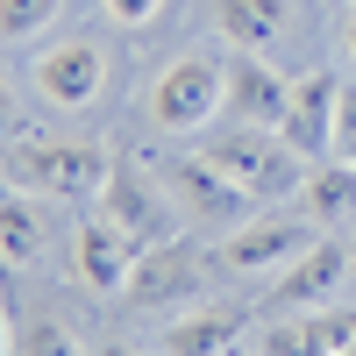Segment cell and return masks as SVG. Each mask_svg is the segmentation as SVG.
Segmentation results:
<instances>
[{
    "label": "cell",
    "instance_id": "6da1fadb",
    "mask_svg": "<svg viewBox=\"0 0 356 356\" xmlns=\"http://www.w3.org/2000/svg\"><path fill=\"white\" fill-rule=\"evenodd\" d=\"M0 178L36 200H100L114 157L100 143H15V150H0Z\"/></svg>",
    "mask_w": 356,
    "mask_h": 356
},
{
    "label": "cell",
    "instance_id": "7a4b0ae2",
    "mask_svg": "<svg viewBox=\"0 0 356 356\" xmlns=\"http://www.w3.org/2000/svg\"><path fill=\"white\" fill-rule=\"evenodd\" d=\"M221 107H228V72L214 57H178V65H164L150 79V122L164 136H193V129L214 122Z\"/></svg>",
    "mask_w": 356,
    "mask_h": 356
},
{
    "label": "cell",
    "instance_id": "3957f363",
    "mask_svg": "<svg viewBox=\"0 0 356 356\" xmlns=\"http://www.w3.org/2000/svg\"><path fill=\"white\" fill-rule=\"evenodd\" d=\"M207 157H214L250 200H271V193H285L292 178H300V157L285 150V136H278V129H257V122L221 129L214 143H207Z\"/></svg>",
    "mask_w": 356,
    "mask_h": 356
},
{
    "label": "cell",
    "instance_id": "277c9868",
    "mask_svg": "<svg viewBox=\"0 0 356 356\" xmlns=\"http://www.w3.org/2000/svg\"><path fill=\"white\" fill-rule=\"evenodd\" d=\"M321 243V221H278V214H264V221H235L228 235H221V271H243V278H264V271H285L300 250H314Z\"/></svg>",
    "mask_w": 356,
    "mask_h": 356
},
{
    "label": "cell",
    "instance_id": "5b68a950",
    "mask_svg": "<svg viewBox=\"0 0 356 356\" xmlns=\"http://www.w3.org/2000/svg\"><path fill=\"white\" fill-rule=\"evenodd\" d=\"M164 193L178 200V214H193V221H214V228L250 221V193L235 186V178H228L214 157H207V150L178 157V164H164Z\"/></svg>",
    "mask_w": 356,
    "mask_h": 356
},
{
    "label": "cell",
    "instance_id": "8992f818",
    "mask_svg": "<svg viewBox=\"0 0 356 356\" xmlns=\"http://www.w3.org/2000/svg\"><path fill=\"white\" fill-rule=\"evenodd\" d=\"M335 129H342V86H335V72H307V79H292V100H285V122H278L285 150L321 164V157L335 150Z\"/></svg>",
    "mask_w": 356,
    "mask_h": 356
},
{
    "label": "cell",
    "instance_id": "52a82bcc",
    "mask_svg": "<svg viewBox=\"0 0 356 356\" xmlns=\"http://www.w3.org/2000/svg\"><path fill=\"white\" fill-rule=\"evenodd\" d=\"M349 285V243L321 235L314 250H300L271 285V314H307V307H335Z\"/></svg>",
    "mask_w": 356,
    "mask_h": 356
},
{
    "label": "cell",
    "instance_id": "ba28073f",
    "mask_svg": "<svg viewBox=\"0 0 356 356\" xmlns=\"http://www.w3.org/2000/svg\"><path fill=\"white\" fill-rule=\"evenodd\" d=\"M356 342V307H307V314H271L257 335V356H342Z\"/></svg>",
    "mask_w": 356,
    "mask_h": 356
},
{
    "label": "cell",
    "instance_id": "9c48e42d",
    "mask_svg": "<svg viewBox=\"0 0 356 356\" xmlns=\"http://www.w3.org/2000/svg\"><path fill=\"white\" fill-rule=\"evenodd\" d=\"M100 86H107V50L86 43V36H79V43H57V50L36 57V93H43V107L79 114V107L100 100Z\"/></svg>",
    "mask_w": 356,
    "mask_h": 356
},
{
    "label": "cell",
    "instance_id": "30bf717a",
    "mask_svg": "<svg viewBox=\"0 0 356 356\" xmlns=\"http://www.w3.org/2000/svg\"><path fill=\"white\" fill-rule=\"evenodd\" d=\"M136 257H143V243H136V235H122L107 214L79 221V235H72V271H79L86 292H129Z\"/></svg>",
    "mask_w": 356,
    "mask_h": 356
},
{
    "label": "cell",
    "instance_id": "8fae6325",
    "mask_svg": "<svg viewBox=\"0 0 356 356\" xmlns=\"http://www.w3.org/2000/svg\"><path fill=\"white\" fill-rule=\"evenodd\" d=\"M221 72H228V114H235V122H257V129H278L285 122L292 79H278L257 50H235Z\"/></svg>",
    "mask_w": 356,
    "mask_h": 356
},
{
    "label": "cell",
    "instance_id": "7c38bea8",
    "mask_svg": "<svg viewBox=\"0 0 356 356\" xmlns=\"http://www.w3.org/2000/svg\"><path fill=\"white\" fill-rule=\"evenodd\" d=\"M200 250L186 243H150L136 257V271H129V300L136 307H171V300H186V292H200Z\"/></svg>",
    "mask_w": 356,
    "mask_h": 356
},
{
    "label": "cell",
    "instance_id": "4fadbf2b",
    "mask_svg": "<svg viewBox=\"0 0 356 356\" xmlns=\"http://www.w3.org/2000/svg\"><path fill=\"white\" fill-rule=\"evenodd\" d=\"M243 307H193L164 321V356H228V342L243 335Z\"/></svg>",
    "mask_w": 356,
    "mask_h": 356
},
{
    "label": "cell",
    "instance_id": "5bb4252c",
    "mask_svg": "<svg viewBox=\"0 0 356 356\" xmlns=\"http://www.w3.org/2000/svg\"><path fill=\"white\" fill-rule=\"evenodd\" d=\"M50 243V214L36 193H0V264L8 271H22V264H36V250Z\"/></svg>",
    "mask_w": 356,
    "mask_h": 356
},
{
    "label": "cell",
    "instance_id": "9a60e30c",
    "mask_svg": "<svg viewBox=\"0 0 356 356\" xmlns=\"http://www.w3.org/2000/svg\"><path fill=\"white\" fill-rule=\"evenodd\" d=\"M100 214L122 228V235H136L143 250L150 243H164V221H157V200H150V186L143 178H129L122 164H114V178H107V193H100Z\"/></svg>",
    "mask_w": 356,
    "mask_h": 356
},
{
    "label": "cell",
    "instance_id": "2e32d148",
    "mask_svg": "<svg viewBox=\"0 0 356 356\" xmlns=\"http://www.w3.org/2000/svg\"><path fill=\"white\" fill-rule=\"evenodd\" d=\"M300 207H307V221H342V214H356V157H321V164L300 178Z\"/></svg>",
    "mask_w": 356,
    "mask_h": 356
},
{
    "label": "cell",
    "instance_id": "e0dca14e",
    "mask_svg": "<svg viewBox=\"0 0 356 356\" xmlns=\"http://www.w3.org/2000/svg\"><path fill=\"white\" fill-rule=\"evenodd\" d=\"M214 22L235 50H264V43L285 36V0H221Z\"/></svg>",
    "mask_w": 356,
    "mask_h": 356
},
{
    "label": "cell",
    "instance_id": "ac0fdd59",
    "mask_svg": "<svg viewBox=\"0 0 356 356\" xmlns=\"http://www.w3.org/2000/svg\"><path fill=\"white\" fill-rule=\"evenodd\" d=\"M57 8H65V0H0V43L43 36V29L57 22Z\"/></svg>",
    "mask_w": 356,
    "mask_h": 356
},
{
    "label": "cell",
    "instance_id": "d6986e66",
    "mask_svg": "<svg viewBox=\"0 0 356 356\" xmlns=\"http://www.w3.org/2000/svg\"><path fill=\"white\" fill-rule=\"evenodd\" d=\"M22 356H79V342H72L65 321H29L22 328Z\"/></svg>",
    "mask_w": 356,
    "mask_h": 356
},
{
    "label": "cell",
    "instance_id": "ffe728a7",
    "mask_svg": "<svg viewBox=\"0 0 356 356\" xmlns=\"http://www.w3.org/2000/svg\"><path fill=\"white\" fill-rule=\"evenodd\" d=\"M100 8H107V22L143 29V22H157V8H164V0H100Z\"/></svg>",
    "mask_w": 356,
    "mask_h": 356
},
{
    "label": "cell",
    "instance_id": "44dd1931",
    "mask_svg": "<svg viewBox=\"0 0 356 356\" xmlns=\"http://www.w3.org/2000/svg\"><path fill=\"white\" fill-rule=\"evenodd\" d=\"M342 143H349V157H356V93H342Z\"/></svg>",
    "mask_w": 356,
    "mask_h": 356
},
{
    "label": "cell",
    "instance_id": "7402d4cb",
    "mask_svg": "<svg viewBox=\"0 0 356 356\" xmlns=\"http://www.w3.org/2000/svg\"><path fill=\"white\" fill-rule=\"evenodd\" d=\"M342 43H349V57H356V8H349V22H342Z\"/></svg>",
    "mask_w": 356,
    "mask_h": 356
},
{
    "label": "cell",
    "instance_id": "603a6c76",
    "mask_svg": "<svg viewBox=\"0 0 356 356\" xmlns=\"http://www.w3.org/2000/svg\"><path fill=\"white\" fill-rule=\"evenodd\" d=\"M100 356H136V349H122V342H107V349H100Z\"/></svg>",
    "mask_w": 356,
    "mask_h": 356
},
{
    "label": "cell",
    "instance_id": "cb8c5ba5",
    "mask_svg": "<svg viewBox=\"0 0 356 356\" xmlns=\"http://www.w3.org/2000/svg\"><path fill=\"white\" fill-rule=\"evenodd\" d=\"M0 356H8V314H0Z\"/></svg>",
    "mask_w": 356,
    "mask_h": 356
},
{
    "label": "cell",
    "instance_id": "d4e9b609",
    "mask_svg": "<svg viewBox=\"0 0 356 356\" xmlns=\"http://www.w3.org/2000/svg\"><path fill=\"white\" fill-rule=\"evenodd\" d=\"M349 285H356V243H349Z\"/></svg>",
    "mask_w": 356,
    "mask_h": 356
},
{
    "label": "cell",
    "instance_id": "484cf974",
    "mask_svg": "<svg viewBox=\"0 0 356 356\" xmlns=\"http://www.w3.org/2000/svg\"><path fill=\"white\" fill-rule=\"evenodd\" d=\"M0 122H8V86H0Z\"/></svg>",
    "mask_w": 356,
    "mask_h": 356
},
{
    "label": "cell",
    "instance_id": "4316f807",
    "mask_svg": "<svg viewBox=\"0 0 356 356\" xmlns=\"http://www.w3.org/2000/svg\"><path fill=\"white\" fill-rule=\"evenodd\" d=\"M342 356H356V342H349V349H342Z\"/></svg>",
    "mask_w": 356,
    "mask_h": 356
}]
</instances>
